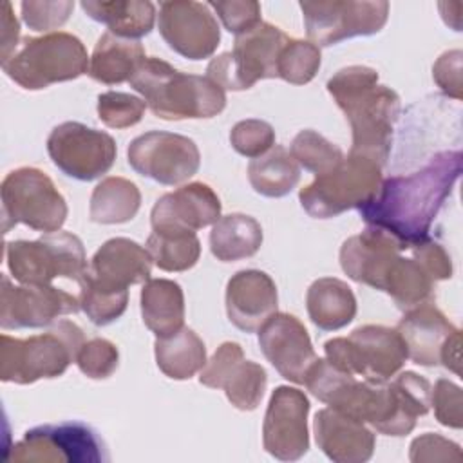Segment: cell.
<instances>
[{"label": "cell", "mask_w": 463, "mask_h": 463, "mask_svg": "<svg viewBox=\"0 0 463 463\" xmlns=\"http://www.w3.org/2000/svg\"><path fill=\"white\" fill-rule=\"evenodd\" d=\"M146 103L143 98L109 90L98 96V116L110 128H128L141 121Z\"/></svg>", "instance_id": "obj_39"}, {"label": "cell", "mask_w": 463, "mask_h": 463, "mask_svg": "<svg viewBox=\"0 0 463 463\" xmlns=\"http://www.w3.org/2000/svg\"><path fill=\"white\" fill-rule=\"evenodd\" d=\"M141 206L139 188L118 175L101 179L90 195L89 213L98 224H123L136 217Z\"/></svg>", "instance_id": "obj_33"}, {"label": "cell", "mask_w": 463, "mask_h": 463, "mask_svg": "<svg viewBox=\"0 0 463 463\" xmlns=\"http://www.w3.org/2000/svg\"><path fill=\"white\" fill-rule=\"evenodd\" d=\"M22 7V18L27 24L29 29L33 31H52L56 27H61L72 9L74 2L71 0H56V2H34V0H25L20 4Z\"/></svg>", "instance_id": "obj_42"}, {"label": "cell", "mask_w": 463, "mask_h": 463, "mask_svg": "<svg viewBox=\"0 0 463 463\" xmlns=\"http://www.w3.org/2000/svg\"><path fill=\"white\" fill-rule=\"evenodd\" d=\"M411 461H459L461 449L458 443L439 434H421L411 443Z\"/></svg>", "instance_id": "obj_45"}, {"label": "cell", "mask_w": 463, "mask_h": 463, "mask_svg": "<svg viewBox=\"0 0 463 463\" xmlns=\"http://www.w3.org/2000/svg\"><path fill=\"white\" fill-rule=\"evenodd\" d=\"M459 175L461 152H438L412 174L382 179L376 194L358 208V213L367 226L387 232L409 250L429 237Z\"/></svg>", "instance_id": "obj_1"}, {"label": "cell", "mask_w": 463, "mask_h": 463, "mask_svg": "<svg viewBox=\"0 0 463 463\" xmlns=\"http://www.w3.org/2000/svg\"><path fill=\"white\" fill-rule=\"evenodd\" d=\"M199 382L210 389H222L228 402L239 411H253L260 405L268 374L262 365L244 358L237 342H224L206 360Z\"/></svg>", "instance_id": "obj_18"}, {"label": "cell", "mask_w": 463, "mask_h": 463, "mask_svg": "<svg viewBox=\"0 0 463 463\" xmlns=\"http://www.w3.org/2000/svg\"><path fill=\"white\" fill-rule=\"evenodd\" d=\"M141 317L145 326L165 338L184 324V295L177 282L168 279H148L141 289Z\"/></svg>", "instance_id": "obj_28"}, {"label": "cell", "mask_w": 463, "mask_h": 463, "mask_svg": "<svg viewBox=\"0 0 463 463\" xmlns=\"http://www.w3.org/2000/svg\"><path fill=\"white\" fill-rule=\"evenodd\" d=\"M396 331L407 347V356L423 367L441 365L447 344L461 333L434 304L405 311Z\"/></svg>", "instance_id": "obj_23"}, {"label": "cell", "mask_w": 463, "mask_h": 463, "mask_svg": "<svg viewBox=\"0 0 463 463\" xmlns=\"http://www.w3.org/2000/svg\"><path fill=\"white\" fill-rule=\"evenodd\" d=\"M127 157L134 172L166 186L188 181L201 165L194 139L165 130H150L132 139Z\"/></svg>", "instance_id": "obj_14"}, {"label": "cell", "mask_w": 463, "mask_h": 463, "mask_svg": "<svg viewBox=\"0 0 463 463\" xmlns=\"http://www.w3.org/2000/svg\"><path fill=\"white\" fill-rule=\"evenodd\" d=\"M156 364L172 380H188L206 364V347L190 327H181L170 336L156 338Z\"/></svg>", "instance_id": "obj_32"}, {"label": "cell", "mask_w": 463, "mask_h": 463, "mask_svg": "<svg viewBox=\"0 0 463 463\" xmlns=\"http://www.w3.org/2000/svg\"><path fill=\"white\" fill-rule=\"evenodd\" d=\"M461 58L463 52L459 49L447 51L432 67L434 81L447 96L454 99H461Z\"/></svg>", "instance_id": "obj_46"}, {"label": "cell", "mask_w": 463, "mask_h": 463, "mask_svg": "<svg viewBox=\"0 0 463 463\" xmlns=\"http://www.w3.org/2000/svg\"><path fill=\"white\" fill-rule=\"evenodd\" d=\"M251 188L264 197H284L300 181V166L282 145H273L248 165Z\"/></svg>", "instance_id": "obj_34"}, {"label": "cell", "mask_w": 463, "mask_h": 463, "mask_svg": "<svg viewBox=\"0 0 463 463\" xmlns=\"http://www.w3.org/2000/svg\"><path fill=\"white\" fill-rule=\"evenodd\" d=\"M430 405L434 407L436 420L450 429L463 425V394L461 387L450 380L439 378L430 389Z\"/></svg>", "instance_id": "obj_43"}, {"label": "cell", "mask_w": 463, "mask_h": 463, "mask_svg": "<svg viewBox=\"0 0 463 463\" xmlns=\"http://www.w3.org/2000/svg\"><path fill=\"white\" fill-rule=\"evenodd\" d=\"M76 364L80 371L92 380H105L114 374L119 364L118 347L107 338H92L87 340L78 356Z\"/></svg>", "instance_id": "obj_41"}, {"label": "cell", "mask_w": 463, "mask_h": 463, "mask_svg": "<svg viewBox=\"0 0 463 463\" xmlns=\"http://www.w3.org/2000/svg\"><path fill=\"white\" fill-rule=\"evenodd\" d=\"M9 461H109L107 447L99 434L83 421H61L38 425L13 445Z\"/></svg>", "instance_id": "obj_11"}, {"label": "cell", "mask_w": 463, "mask_h": 463, "mask_svg": "<svg viewBox=\"0 0 463 463\" xmlns=\"http://www.w3.org/2000/svg\"><path fill=\"white\" fill-rule=\"evenodd\" d=\"M233 150L244 157L255 159L264 156L275 145V130L262 119H242L233 125L230 132Z\"/></svg>", "instance_id": "obj_40"}, {"label": "cell", "mask_w": 463, "mask_h": 463, "mask_svg": "<svg viewBox=\"0 0 463 463\" xmlns=\"http://www.w3.org/2000/svg\"><path fill=\"white\" fill-rule=\"evenodd\" d=\"M403 250L407 248L387 232L365 226L362 233L344 241L340 248V266L354 282L382 291L391 264Z\"/></svg>", "instance_id": "obj_21"}, {"label": "cell", "mask_w": 463, "mask_h": 463, "mask_svg": "<svg viewBox=\"0 0 463 463\" xmlns=\"http://www.w3.org/2000/svg\"><path fill=\"white\" fill-rule=\"evenodd\" d=\"M412 251V257H416L427 271L434 277V280H445L452 277V260L447 250L436 242L434 239L427 237L425 241L414 244L409 248Z\"/></svg>", "instance_id": "obj_47"}, {"label": "cell", "mask_w": 463, "mask_h": 463, "mask_svg": "<svg viewBox=\"0 0 463 463\" xmlns=\"http://www.w3.org/2000/svg\"><path fill=\"white\" fill-rule=\"evenodd\" d=\"M289 154L298 166L313 172L317 177L336 168L345 157L340 146L333 145L322 134L309 128L300 130L293 137L289 145Z\"/></svg>", "instance_id": "obj_37"}, {"label": "cell", "mask_w": 463, "mask_h": 463, "mask_svg": "<svg viewBox=\"0 0 463 463\" xmlns=\"http://www.w3.org/2000/svg\"><path fill=\"white\" fill-rule=\"evenodd\" d=\"M322 63L320 47L311 42L289 38L279 58V78L293 85L309 83Z\"/></svg>", "instance_id": "obj_38"}, {"label": "cell", "mask_w": 463, "mask_h": 463, "mask_svg": "<svg viewBox=\"0 0 463 463\" xmlns=\"http://www.w3.org/2000/svg\"><path fill=\"white\" fill-rule=\"evenodd\" d=\"M159 34L166 45L188 60L212 56L221 42V31L208 4L172 0L159 4Z\"/></svg>", "instance_id": "obj_16"}, {"label": "cell", "mask_w": 463, "mask_h": 463, "mask_svg": "<svg viewBox=\"0 0 463 463\" xmlns=\"http://www.w3.org/2000/svg\"><path fill=\"white\" fill-rule=\"evenodd\" d=\"M80 300L51 284L14 286L2 275L0 326L2 329H38L51 326L61 315L78 313Z\"/></svg>", "instance_id": "obj_15"}, {"label": "cell", "mask_w": 463, "mask_h": 463, "mask_svg": "<svg viewBox=\"0 0 463 463\" xmlns=\"http://www.w3.org/2000/svg\"><path fill=\"white\" fill-rule=\"evenodd\" d=\"M306 307L311 322L322 331H336L353 322L356 315V297L340 279H317L306 295Z\"/></svg>", "instance_id": "obj_27"}, {"label": "cell", "mask_w": 463, "mask_h": 463, "mask_svg": "<svg viewBox=\"0 0 463 463\" xmlns=\"http://www.w3.org/2000/svg\"><path fill=\"white\" fill-rule=\"evenodd\" d=\"M80 282V309L94 326H109L116 322L127 309L128 289H107L96 284L87 273Z\"/></svg>", "instance_id": "obj_36"}, {"label": "cell", "mask_w": 463, "mask_h": 463, "mask_svg": "<svg viewBox=\"0 0 463 463\" xmlns=\"http://www.w3.org/2000/svg\"><path fill=\"white\" fill-rule=\"evenodd\" d=\"M47 152L67 177L94 181L112 168L118 148L110 134L80 121H65L51 130Z\"/></svg>", "instance_id": "obj_13"}, {"label": "cell", "mask_w": 463, "mask_h": 463, "mask_svg": "<svg viewBox=\"0 0 463 463\" xmlns=\"http://www.w3.org/2000/svg\"><path fill=\"white\" fill-rule=\"evenodd\" d=\"M262 228L255 217L228 213L212 226L210 250L217 260L233 262L255 255L262 246Z\"/></svg>", "instance_id": "obj_30"}, {"label": "cell", "mask_w": 463, "mask_h": 463, "mask_svg": "<svg viewBox=\"0 0 463 463\" xmlns=\"http://www.w3.org/2000/svg\"><path fill=\"white\" fill-rule=\"evenodd\" d=\"M307 38L317 47H329L353 36H371L383 29L389 2H300Z\"/></svg>", "instance_id": "obj_12"}, {"label": "cell", "mask_w": 463, "mask_h": 463, "mask_svg": "<svg viewBox=\"0 0 463 463\" xmlns=\"http://www.w3.org/2000/svg\"><path fill=\"white\" fill-rule=\"evenodd\" d=\"M208 5L217 13L226 31L235 36L250 31L260 24V4L253 0H230V2H208Z\"/></svg>", "instance_id": "obj_44"}, {"label": "cell", "mask_w": 463, "mask_h": 463, "mask_svg": "<svg viewBox=\"0 0 463 463\" xmlns=\"http://www.w3.org/2000/svg\"><path fill=\"white\" fill-rule=\"evenodd\" d=\"M2 63L5 60H9L16 51L18 45V38H20V24L13 14V7L9 2H2Z\"/></svg>", "instance_id": "obj_48"}, {"label": "cell", "mask_w": 463, "mask_h": 463, "mask_svg": "<svg viewBox=\"0 0 463 463\" xmlns=\"http://www.w3.org/2000/svg\"><path fill=\"white\" fill-rule=\"evenodd\" d=\"M0 197L4 233L16 224L54 233L60 232L67 219L65 197L58 192L52 179L34 166L9 172L2 181Z\"/></svg>", "instance_id": "obj_7"}, {"label": "cell", "mask_w": 463, "mask_h": 463, "mask_svg": "<svg viewBox=\"0 0 463 463\" xmlns=\"http://www.w3.org/2000/svg\"><path fill=\"white\" fill-rule=\"evenodd\" d=\"M85 344L81 327L71 320H56L45 333L29 338H0V378L20 385L42 378L61 376Z\"/></svg>", "instance_id": "obj_4"}, {"label": "cell", "mask_w": 463, "mask_h": 463, "mask_svg": "<svg viewBox=\"0 0 463 463\" xmlns=\"http://www.w3.org/2000/svg\"><path fill=\"white\" fill-rule=\"evenodd\" d=\"M128 83L161 119L213 118L226 107L224 90L208 76L181 72L159 58H146Z\"/></svg>", "instance_id": "obj_3"}, {"label": "cell", "mask_w": 463, "mask_h": 463, "mask_svg": "<svg viewBox=\"0 0 463 463\" xmlns=\"http://www.w3.org/2000/svg\"><path fill=\"white\" fill-rule=\"evenodd\" d=\"M327 92L351 125L353 154L365 156L382 166L389 159L394 125L400 118V96L378 83V72L365 65H349L333 74Z\"/></svg>", "instance_id": "obj_2"}, {"label": "cell", "mask_w": 463, "mask_h": 463, "mask_svg": "<svg viewBox=\"0 0 463 463\" xmlns=\"http://www.w3.org/2000/svg\"><path fill=\"white\" fill-rule=\"evenodd\" d=\"M81 9L89 18L105 24L109 33L128 40L146 36L156 22V7L148 0H83Z\"/></svg>", "instance_id": "obj_29"}, {"label": "cell", "mask_w": 463, "mask_h": 463, "mask_svg": "<svg viewBox=\"0 0 463 463\" xmlns=\"http://www.w3.org/2000/svg\"><path fill=\"white\" fill-rule=\"evenodd\" d=\"M221 217V201L204 183H188L161 195L150 213L154 232H195L213 226Z\"/></svg>", "instance_id": "obj_20"}, {"label": "cell", "mask_w": 463, "mask_h": 463, "mask_svg": "<svg viewBox=\"0 0 463 463\" xmlns=\"http://www.w3.org/2000/svg\"><path fill=\"white\" fill-rule=\"evenodd\" d=\"M382 165L349 152L331 172L315 177L298 192L302 208L315 219H331L347 210L360 208L382 183Z\"/></svg>", "instance_id": "obj_8"}, {"label": "cell", "mask_w": 463, "mask_h": 463, "mask_svg": "<svg viewBox=\"0 0 463 463\" xmlns=\"http://www.w3.org/2000/svg\"><path fill=\"white\" fill-rule=\"evenodd\" d=\"M436 280L416 257L398 255L383 280V289L402 311L434 302Z\"/></svg>", "instance_id": "obj_31"}, {"label": "cell", "mask_w": 463, "mask_h": 463, "mask_svg": "<svg viewBox=\"0 0 463 463\" xmlns=\"http://www.w3.org/2000/svg\"><path fill=\"white\" fill-rule=\"evenodd\" d=\"M152 257L146 248L127 237H114L101 244L90 259L87 275L107 289H128L150 279Z\"/></svg>", "instance_id": "obj_25"}, {"label": "cell", "mask_w": 463, "mask_h": 463, "mask_svg": "<svg viewBox=\"0 0 463 463\" xmlns=\"http://www.w3.org/2000/svg\"><path fill=\"white\" fill-rule=\"evenodd\" d=\"M307 396L295 387L279 385L271 396L262 423V445L282 461H297L309 449Z\"/></svg>", "instance_id": "obj_17"}, {"label": "cell", "mask_w": 463, "mask_h": 463, "mask_svg": "<svg viewBox=\"0 0 463 463\" xmlns=\"http://www.w3.org/2000/svg\"><path fill=\"white\" fill-rule=\"evenodd\" d=\"M324 353L336 369L369 382L391 380L409 358L400 333L374 324L356 327L347 338L327 340Z\"/></svg>", "instance_id": "obj_9"}, {"label": "cell", "mask_w": 463, "mask_h": 463, "mask_svg": "<svg viewBox=\"0 0 463 463\" xmlns=\"http://www.w3.org/2000/svg\"><path fill=\"white\" fill-rule=\"evenodd\" d=\"M277 286L260 269H241L226 284V315L244 333L259 331L277 313Z\"/></svg>", "instance_id": "obj_22"}, {"label": "cell", "mask_w": 463, "mask_h": 463, "mask_svg": "<svg viewBox=\"0 0 463 463\" xmlns=\"http://www.w3.org/2000/svg\"><path fill=\"white\" fill-rule=\"evenodd\" d=\"M288 42L282 29L260 22L235 36L233 51L212 58L206 76L222 90H246L259 80L279 78V58Z\"/></svg>", "instance_id": "obj_6"}, {"label": "cell", "mask_w": 463, "mask_h": 463, "mask_svg": "<svg viewBox=\"0 0 463 463\" xmlns=\"http://www.w3.org/2000/svg\"><path fill=\"white\" fill-rule=\"evenodd\" d=\"M259 345L279 374L293 383H304L309 367L318 358L307 329L289 313L277 311L260 326Z\"/></svg>", "instance_id": "obj_19"}, {"label": "cell", "mask_w": 463, "mask_h": 463, "mask_svg": "<svg viewBox=\"0 0 463 463\" xmlns=\"http://www.w3.org/2000/svg\"><path fill=\"white\" fill-rule=\"evenodd\" d=\"M5 260L22 284H51L56 277L80 280L89 268L81 239L69 232L43 233L36 241H9Z\"/></svg>", "instance_id": "obj_10"}, {"label": "cell", "mask_w": 463, "mask_h": 463, "mask_svg": "<svg viewBox=\"0 0 463 463\" xmlns=\"http://www.w3.org/2000/svg\"><path fill=\"white\" fill-rule=\"evenodd\" d=\"M146 60L145 47L139 40H128L112 33H103L89 61V76L105 85L130 81Z\"/></svg>", "instance_id": "obj_26"}, {"label": "cell", "mask_w": 463, "mask_h": 463, "mask_svg": "<svg viewBox=\"0 0 463 463\" xmlns=\"http://www.w3.org/2000/svg\"><path fill=\"white\" fill-rule=\"evenodd\" d=\"M87 49L71 33H47L24 38L22 47L2 63L4 72L27 90H40L52 83L71 81L89 72Z\"/></svg>", "instance_id": "obj_5"}, {"label": "cell", "mask_w": 463, "mask_h": 463, "mask_svg": "<svg viewBox=\"0 0 463 463\" xmlns=\"http://www.w3.org/2000/svg\"><path fill=\"white\" fill-rule=\"evenodd\" d=\"M152 262L163 271H186L201 255V242L195 232H154L145 246Z\"/></svg>", "instance_id": "obj_35"}, {"label": "cell", "mask_w": 463, "mask_h": 463, "mask_svg": "<svg viewBox=\"0 0 463 463\" xmlns=\"http://www.w3.org/2000/svg\"><path fill=\"white\" fill-rule=\"evenodd\" d=\"M313 430L318 449L335 463H364L374 452L373 430L336 409H320L315 414Z\"/></svg>", "instance_id": "obj_24"}]
</instances>
